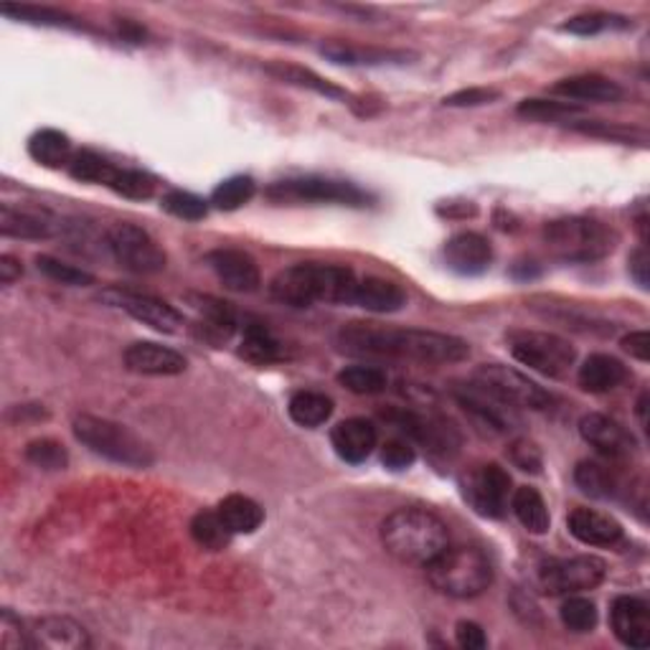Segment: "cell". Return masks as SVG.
<instances>
[{
	"label": "cell",
	"mask_w": 650,
	"mask_h": 650,
	"mask_svg": "<svg viewBox=\"0 0 650 650\" xmlns=\"http://www.w3.org/2000/svg\"><path fill=\"white\" fill-rule=\"evenodd\" d=\"M336 346L351 356L402 358L416 364H461L470 356L468 340L422 328H389L379 323H348L336 333Z\"/></svg>",
	"instance_id": "cell-1"
},
{
	"label": "cell",
	"mask_w": 650,
	"mask_h": 650,
	"mask_svg": "<svg viewBox=\"0 0 650 650\" xmlns=\"http://www.w3.org/2000/svg\"><path fill=\"white\" fill-rule=\"evenodd\" d=\"M358 274L351 267L300 262L285 267L270 282V295L290 307L351 305Z\"/></svg>",
	"instance_id": "cell-2"
},
{
	"label": "cell",
	"mask_w": 650,
	"mask_h": 650,
	"mask_svg": "<svg viewBox=\"0 0 650 650\" xmlns=\"http://www.w3.org/2000/svg\"><path fill=\"white\" fill-rule=\"evenodd\" d=\"M381 544L397 562L427 566L449 546V531L427 508H397L381 523Z\"/></svg>",
	"instance_id": "cell-3"
},
{
	"label": "cell",
	"mask_w": 650,
	"mask_h": 650,
	"mask_svg": "<svg viewBox=\"0 0 650 650\" xmlns=\"http://www.w3.org/2000/svg\"><path fill=\"white\" fill-rule=\"evenodd\" d=\"M72 432L91 453L110 463L124 465V468L143 470L155 463L153 447L143 437L120 422L107 420V416L77 414L72 420Z\"/></svg>",
	"instance_id": "cell-4"
},
{
	"label": "cell",
	"mask_w": 650,
	"mask_h": 650,
	"mask_svg": "<svg viewBox=\"0 0 650 650\" xmlns=\"http://www.w3.org/2000/svg\"><path fill=\"white\" fill-rule=\"evenodd\" d=\"M424 572L440 595L455 599H473L494 585V564L478 546H447Z\"/></svg>",
	"instance_id": "cell-5"
},
{
	"label": "cell",
	"mask_w": 650,
	"mask_h": 650,
	"mask_svg": "<svg viewBox=\"0 0 650 650\" xmlns=\"http://www.w3.org/2000/svg\"><path fill=\"white\" fill-rule=\"evenodd\" d=\"M544 245L564 262H597L618 245V235L597 219L587 216H566L549 221L544 227Z\"/></svg>",
	"instance_id": "cell-6"
},
{
	"label": "cell",
	"mask_w": 650,
	"mask_h": 650,
	"mask_svg": "<svg viewBox=\"0 0 650 650\" xmlns=\"http://www.w3.org/2000/svg\"><path fill=\"white\" fill-rule=\"evenodd\" d=\"M508 348L516 361L549 379H566L577 364V348L556 333L513 331Z\"/></svg>",
	"instance_id": "cell-7"
},
{
	"label": "cell",
	"mask_w": 650,
	"mask_h": 650,
	"mask_svg": "<svg viewBox=\"0 0 650 650\" xmlns=\"http://www.w3.org/2000/svg\"><path fill=\"white\" fill-rule=\"evenodd\" d=\"M267 198L274 204H338L354 208L371 204V196L364 188H358L356 183L323 176L278 181L267 188Z\"/></svg>",
	"instance_id": "cell-8"
},
{
	"label": "cell",
	"mask_w": 650,
	"mask_h": 650,
	"mask_svg": "<svg viewBox=\"0 0 650 650\" xmlns=\"http://www.w3.org/2000/svg\"><path fill=\"white\" fill-rule=\"evenodd\" d=\"M473 381L486 391H490L503 404L513 410H546L552 407L554 397L546 389H541L537 381L527 373L511 369L503 364H483L475 369Z\"/></svg>",
	"instance_id": "cell-9"
},
{
	"label": "cell",
	"mask_w": 650,
	"mask_h": 650,
	"mask_svg": "<svg viewBox=\"0 0 650 650\" xmlns=\"http://www.w3.org/2000/svg\"><path fill=\"white\" fill-rule=\"evenodd\" d=\"M107 247L115 262L136 274H158L165 270L169 257L163 247L143 227L130 221H118L107 229Z\"/></svg>",
	"instance_id": "cell-10"
},
{
	"label": "cell",
	"mask_w": 650,
	"mask_h": 650,
	"mask_svg": "<svg viewBox=\"0 0 650 650\" xmlns=\"http://www.w3.org/2000/svg\"><path fill=\"white\" fill-rule=\"evenodd\" d=\"M461 490L465 503L483 519H503L511 506L513 483L508 470H503L498 463L478 465L470 473L463 475Z\"/></svg>",
	"instance_id": "cell-11"
},
{
	"label": "cell",
	"mask_w": 650,
	"mask_h": 650,
	"mask_svg": "<svg viewBox=\"0 0 650 650\" xmlns=\"http://www.w3.org/2000/svg\"><path fill=\"white\" fill-rule=\"evenodd\" d=\"M381 416H384L389 424H394L407 440L422 445L435 457H453L457 453V447H461V435H457V430L447 420H443V416L404 410V407H399V410H387Z\"/></svg>",
	"instance_id": "cell-12"
},
{
	"label": "cell",
	"mask_w": 650,
	"mask_h": 650,
	"mask_svg": "<svg viewBox=\"0 0 650 650\" xmlns=\"http://www.w3.org/2000/svg\"><path fill=\"white\" fill-rule=\"evenodd\" d=\"M607 577V564L599 556L582 554L570 560H549L541 566L539 582L546 595H579V592L595 589Z\"/></svg>",
	"instance_id": "cell-13"
},
{
	"label": "cell",
	"mask_w": 650,
	"mask_h": 650,
	"mask_svg": "<svg viewBox=\"0 0 650 650\" xmlns=\"http://www.w3.org/2000/svg\"><path fill=\"white\" fill-rule=\"evenodd\" d=\"M99 300H105V303L112 307H120V311L128 313L130 318L140 321L158 333H178L183 331V325H186V321H183V315L176 311V307L165 303V300L161 297L110 288L99 295Z\"/></svg>",
	"instance_id": "cell-14"
},
{
	"label": "cell",
	"mask_w": 650,
	"mask_h": 650,
	"mask_svg": "<svg viewBox=\"0 0 650 650\" xmlns=\"http://www.w3.org/2000/svg\"><path fill=\"white\" fill-rule=\"evenodd\" d=\"M579 435L589 447H595L607 461H628L636 455L638 443L628 427L613 416L589 412L579 420Z\"/></svg>",
	"instance_id": "cell-15"
},
{
	"label": "cell",
	"mask_w": 650,
	"mask_h": 650,
	"mask_svg": "<svg viewBox=\"0 0 650 650\" xmlns=\"http://www.w3.org/2000/svg\"><path fill=\"white\" fill-rule=\"evenodd\" d=\"M206 264L216 274V280L231 293L249 295L257 293L262 285L260 264L254 262L252 254L241 252V249H212L206 254Z\"/></svg>",
	"instance_id": "cell-16"
},
{
	"label": "cell",
	"mask_w": 650,
	"mask_h": 650,
	"mask_svg": "<svg viewBox=\"0 0 650 650\" xmlns=\"http://www.w3.org/2000/svg\"><path fill=\"white\" fill-rule=\"evenodd\" d=\"M455 399L473 416V422L480 430L490 432V435H506L508 430H513V424H519L513 407L503 404L501 399H496L490 391L475 384V381L470 387L455 389Z\"/></svg>",
	"instance_id": "cell-17"
},
{
	"label": "cell",
	"mask_w": 650,
	"mask_h": 650,
	"mask_svg": "<svg viewBox=\"0 0 650 650\" xmlns=\"http://www.w3.org/2000/svg\"><path fill=\"white\" fill-rule=\"evenodd\" d=\"M122 361L132 373H140V377H178V373L188 369L186 356L163 344H153V340L130 344L124 348Z\"/></svg>",
	"instance_id": "cell-18"
},
{
	"label": "cell",
	"mask_w": 650,
	"mask_h": 650,
	"mask_svg": "<svg viewBox=\"0 0 650 650\" xmlns=\"http://www.w3.org/2000/svg\"><path fill=\"white\" fill-rule=\"evenodd\" d=\"M610 625L615 638L625 648L646 650L650 646V607L640 597H615L610 607Z\"/></svg>",
	"instance_id": "cell-19"
},
{
	"label": "cell",
	"mask_w": 650,
	"mask_h": 650,
	"mask_svg": "<svg viewBox=\"0 0 650 650\" xmlns=\"http://www.w3.org/2000/svg\"><path fill=\"white\" fill-rule=\"evenodd\" d=\"M443 254L449 270L463 274V278L483 274L494 262V247L478 231H461V235L449 237L445 241Z\"/></svg>",
	"instance_id": "cell-20"
},
{
	"label": "cell",
	"mask_w": 650,
	"mask_h": 650,
	"mask_svg": "<svg viewBox=\"0 0 650 650\" xmlns=\"http://www.w3.org/2000/svg\"><path fill=\"white\" fill-rule=\"evenodd\" d=\"M377 443L379 432L373 427V422L364 420V416H351V420L338 422L331 432V445L336 449V455L351 465L369 461L373 449H377Z\"/></svg>",
	"instance_id": "cell-21"
},
{
	"label": "cell",
	"mask_w": 650,
	"mask_h": 650,
	"mask_svg": "<svg viewBox=\"0 0 650 650\" xmlns=\"http://www.w3.org/2000/svg\"><path fill=\"white\" fill-rule=\"evenodd\" d=\"M321 54L333 64L344 66H402L410 64L416 54L402 48H379V46H356L344 41H328L321 46Z\"/></svg>",
	"instance_id": "cell-22"
},
{
	"label": "cell",
	"mask_w": 650,
	"mask_h": 650,
	"mask_svg": "<svg viewBox=\"0 0 650 650\" xmlns=\"http://www.w3.org/2000/svg\"><path fill=\"white\" fill-rule=\"evenodd\" d=\"M31 643L33 648L48 650H85L91 646V640L77 620L64 618V615H48V618L31 625Z\"/></svg>",
	"instance_id": "cell-23"
},
{
	"label": "cell",
	"mask_w": 650,
	"mask_h": 650,
	"mask_svg": "<svg viewBox=\"0 0 650 650\" xmlns=\"http://www.w3.org/2000/svg\"><path fill=\"white\" fill-rule=\"evenodd\" d=\"M0 235L8 239H29L41 241L56 235L54 216L44 208H21L3 204L0 206Z\"/></svg>",
	"instance_id": "cell-24"
},
{
	"label": "cell",
	"mask_w": 650,
	"mask_h": 650,
	"mask_svg": "<svg viewBox=\"0 0 650 650\" xmlns=\"http://www.w3.org/2000/svg\"><path fill=\"white\" fill-rule=\"evenodd\" d=\"M570 533L587 546H615L622 539L620 521L595 508H574L566 519Z\"/></svg>",
	"instance_id": "cell-25"
},
{
	"label": "cell",
	"mask_w": 650,
	"mask_h": 650,
	"mask_svg": "<svg viewBox=\"0 0 650 650\" xmlns=\"http://www.w3.org/2000/svg\"><path fill=\"white\" fill-rule=\"evenodd\" d=\"M552 95L564 99H577V102L615 105L622 99V87L618 82L603 77V74H577V77H566L556 82L552 87Z\"/></svg>",
	"instance_id": "cell-26"
},
{
	"label": "cell",
	"mask_w": 650,
	"mask_h": 650,
	"mask_svg": "<svg viewBox=\"0 0 650 650\" xmlns=\"http://www.w3.org/2000/svg\"><path fill=\"white\" fill-rule=\"evenodd\" d=\"M354 307H364L369 313H399L407 305V293L397 282L373 278V274H366V278H358L356 293L351 300Z\"/></svg>",
	"instance_id": "cell-27"
},
{
	"label": "cell",
	"mask_w": 650,
	"mask_h": 650,
	"mask_svg": "<svg viewBox=\"0 0 650 650\" xmlns=\"http://www.w3.org/2000/svg\"><path fill=\"white\" fill-rule=\"evenodd\" d=\"M628 366L607 354H592L589 358H585V364H582L577 371L579 387L589 391V394H607V391H615L628 381Z\"/></svg>",
	"instance_id": "cell-28"
},
{
	"label": "cell",
	"mask_w": 650,
	"mask_h": 650,
	"mask_svg": "<svg viewBox=\"0 0 650 650\" xmlns=\"http://www.w3.org/2000/svg\"><path fill=\"white\" fill-rule=\"evenodd\" d=\"M188 305L202 315V328L206 338L227 340L239 328V315L229 303L212 295H186Z\"/></svg>",
	"instance_id": "cell-29"
},
{
	"label": "cell",
	"mask_w": 650,
	"mask_h": 650,
	"mask_svg": "<svg viewBox=\"0 0 650 650\" xmlns=\"http://www.w3.org/2000/svg\"><path fill=\"white\" fill-rule=\"evenodd\" d=\"M29 155L44 169L59 171V169H69L74 150H72V140L69 136H64L62 130L54 128H44L39 132H33L29 140Z\"/></svg>",
	"instance_id": "cell-30"
},
{
	"label": "cell",
	"mask_w": 650,
	"mask_h": 650,
	"mask_svg": "<svg viewBox=\"0 0 650 650\" xmlns=\"http://www.w3.org/2000/svg\"><path fill=\"white\" fill-rule=\"evenodd\" d=\"M264 72L274 79L285 82V85L311 89V91H315V95H321L325 99H348L346 89H340L338 85H333V82L323 79L321 74H315L313 69H305V66L288 64V62H270V64H264Z\"/></svg>",
	"instance_id": "cell-31"
},
{
	"label": "cell",
	"mask_w": 650,
	"mask_h": 650,
	"mask_svg": "<svg viewBox=\"0 0 650 650\" xmlns=\"http://www.w3.org/2000/svg\"><path fill=\"white\" fill-rule=\"evenodd\" d=\"M239 356L254 366H270L285 358V348L262 323L241 325Z\"/></svg>",
	"instance_id": "cell-32"
},
{
	"label": "cell",
	"mask_w": 650,
	"mask_h": 650,
	"mask_svg": "<svg viewBox=\"0 0 650 650\" xmlns=\"http://www.w3.org/2000/svg\"><path fill=\"white\" fill-rule=\"evenodd\" d=\"M333 410H336V407H333V399L325 397L323 391H313V389L295 391L288 402L290 420H293L297 427H305V430L323 427V424L333 416Z\"/></svg>",
	"instance_id": "cell-33"
},
{
	"label": "cell",
	"mask_w": 650,
	"mask_h": 650,
	"mask_svg": "<svg viewBox=\"0 0 650 650\" xmlns=\"http://www.w3.org/2000/svg\"><path fill=\"white\" fill-rule=\"evenodd\" d=\"M216 511H219L221 521L227 523V529L235 533V537L237 533H254L264 523V508L257 503L254 498L241 494L221 498Z\"/></svg>",
	"instance_id": "cell-34"
},
{
	"label": "cell",
	"mask_w": 650,
	"mask_h": 650,
	"mask_svg": "<svg viewBox=\"0 0 650 650\" xmlns=\"http://www.w3.org/2000/svg\"><path fill=\"white\" fill-rule=\"evenodd\" d=\"M511 511L523 529L529 533H537V537H544L552 527V516H549L546 501L541 498L537 488L521 486L513 490L511 496Z\"/></svg>",
	"instance_id": "cell-35"
},
{
	"label": "cell",
	"mask_w": 650,
	"mask_h": 650,
	"mask_svg": "<svg viewBox=\"0 0 650 650\" xmlns=\"http://www.w3.org/2000/svg\"><path fill=\"white\" fill-rule=\"evenodd\" d=\"M0 13L8 15V19L33 23V26H54V29H74V31H89L85 23H82L77 15L59 11V8L48 6H26V3H3L0 6Z\"/></svg>",
	"instance_id": "cell-36"
},
{
	"label": "cell",
	"mask_w": 650,
	"mask_h": 650,
	"mask_svg": "<svg viewBox=\"0 0 650 650\" xmlns=\"http://www.w3.org/2000/svg\"><path fill=\"white\" fill-rule=\"evenodd\" d=\"M574 483H577L582 494L599 498V501H607V498L618 494V475H615L610 465L597 461H582L574 468Z\"/></svg>",
	"instance_id": "cell-37"
},
{
	"label": "cell",
	"mask_w": 650,
	"mask_h": 650,
	"mask_svg": "<svg viewBox=\"0 0 650 650\" xmlns=\"http://www.w3.org/2000/svg\"><path fill=\"white\" fill-rule=\"evenodd\" d=\"M191 537L206 552H224L231 544V533L227 523L221 521L219 511H198L194 519H191Z\"/></svg>",
	"instance_id": "cell-38"
},
{
	"label": "cell",
	"mask_w": 650,
	"mask_h": 650,
	"mask_svg": "<svg viewBox=\"0 0 650 650\" xmlns=\"http://www.w3.org/2000/svg\"><path fill=\"white\" fill-rule=\"evenodd\" d=\"M257 194V183L252 176H231L221 181L219 186L212 191V198L208 204L219 212H237L245 204H249Z\"/></svg>",
	"instance_id": "cell-39"
},
{
	"label": "cell",
	"mask_w": 650,
	"mask_h": 650,
	"mask_svg": "<svg viewBox=\"0 0 650 650\" xmlns=\"http://www.w3.org/2000/svg\"><path fill=\"white\" fill-rule=\"evenodd\" d=\"M336 381L340 387H346L348 391L361 397H373L387 391L389 379L387 373L377 369V366H346L344 371H338Z\"/></svg>",
	"instance_id": "cell-40"
},
{
	"label": "cell",
	"mask_w": 650,
	"mask_h": 650,
	"mask_svg": "<svg viewBox=\"0 0 650 650\" xmlns=\"http://www.w3.org/2000/svg\"><path fill=\"white\" fill-rule=\"evenodd\" d=\"M66 171H69V176L74 181L99 183V186H110V181L115 176V165L107 161V158L97 155L95 150H79V153H74Z\"/></svg>",
	"instance_id": "cell-41"
},
{
	"label": "cell",
	"mask_w": 650,
	"mask_h": 650,
	"mask_svg": "<svg viewBox=\"0 0 650 650\" xmlns=\"http://www.w3.org/2000/svg\"><path fill=\"white\" fill-rule=\"evenodd\" d=\"M516 115L531 122H564L579 115V105L556 102V99H523Z\"/></svg>",
	"instance_id": "cell-42"
},
{
	"label": "cell",
	"mask_w": 650,
	"mask_h": 650,
	"mask_svg": "<svg viewBox=\"0 0 650 650\" xmlns=\"http://www.w3.org/2000/svg\"><path fill=\"white\" fill-rule=\"evenodd\" d=\"M36 270L48 278L52 282H59L66 288H87L95 285V274L82 270V267H74L69 262L56 260L52 254H39L36 257Z\"/></svg>",
	"instance_id": "cell-43"
},
{
	"label": "cell",
	"mask_w": 650,
	"mask_h": 650,
	"mask_svg": "<svg viewBox=\"0 0 650 650\" xmlns=\"http://www.w3.org/2000/svg\"><path fill=\"white\" fill-rule=\"evenodd\" d=\"M560 618L566 630L572 632H592L597 628V605L589 597L582 595H566L564 605L560 607Z\"/></svg>",
	"instance_id": "cell-44"
},
{
	"label": "cell",
	"mask_w": 650,
	"mask_h": 650,
	"mask_svg": "<svg viewBox=\"0 0 650 650\" xmlns=\"http://www.w3.org/2000/svg\"><path fill=\"white\" fill-rule=\"evenodd\" d=\"M107 188H112L122 198H130V202H148L155 194V178L136 169H115Z\"/></svg>",
	"instance_id": "cell-45"
},
{
	"label": "cell",
	"mask_w": 650,
	"mask_h": 650,
	"mask_svg": "<svg viewBox=\"0 0 650 650\" xmlns=\"http://www.w3.org/2000/svg\"><path fill=\"white\" fill-rule=\"evenodd\" d=\"M23 455H26V461L31 465H36V468L48 470V473L66 470V465H69V453H66V447L52 437L33 440V443L26 445V453Z\"/></svg>",
	"instance_id": "cell-46"
},
{
	"label": "cell",
	"mask_w": 650,
	"mask_h": 650,
	"mask_svg": "<svg viewBox=\"0 0 650 650\" xmlns=\"http://www.w3.org/2000/svg\"><path fill=\"white\" fill-rule=\"evenodd\" d=\"M630 26L632 23L628 19H622V15H615V13H582L562 23V31L574 33V36H597V33H603L607 29H630Z\"/></svg>",
	"instance_id": "cell-47"
},
{
	"label": "cell",
	"mask_w": 650,
	"mask_h": 650,
	"mask_svg": "<svg viewBox=\"0 0 650 650\" xmlns=\"http://www.w3.org/2000/svg\"><path fill=\"white\" fill-rule=\"evenodd\" d=\"M161 208L181 221H202L208 214V202L191 191H169L161 198Z\"/></svg>",
	"instance_id": "cell-48"
},
{
	"label": "cell",
	"mask_w": 650,
	"mask_h": 650,
	"mask_svg": "<svg viewBox=\"0 0 650 650\" xmlns=\"http://www.w3.org/2000/svg\"><path fill=\"white\" fill-rule=\"evenodd\" d=\"M33 648L31 643V630H26V625L15 615L11 607H6L0 613V650H29Z\"/></svg>",
	"instance_id": "cell-49"
},
{
	"label": "cell",
	"mask_w": 650,
	"mask_h": 650,
	"mask_svg": "<svg viewBox=\"0 0 650 650\" xmlns=\"http://www.w3.org/2000/svg\"><path fill=\"white\" fill-rule=\"evenodd\" d=\"M416 461V453L410 440H389V443L381 447V463L387 465L389 470L394 473H402V470H410Z\"/></svg>",
	"instance_id": "cell-50"
},
{
	"label": "cell",
	"mask_w": 650,
	"mask_h": 650,
	"mask_svg": "<svg viewBox=\"0 0 650 650\" xmlns=\"http://www.w3.org/2000/svg\"><path fill=\"white\" fill-rule=\"evenodd\" d=\"M508 455H511V463L523 473L539 475L544 468V457H541V449L531 443V440H516V443L508 447Z\"/></svg>",
	"instance_id": "cell-51"
},
{
	"label": "cell",
	"mask_w": 650,
	"mask_h": 650,
	"mask_svg": "<svg viewBox=\"0 0 650 650\" xmlns=\"http://www.w3.org/2000/svg\"><path fill=\"white\" fill-rule=\"evenodd\" d=\"M501 99V91L494 87H470V89H461L455 95H449L443 99L445 107H483Z\"/></svg>",
	"instance_id": "cell-52"
},
{
	"label": "cell",
	"mask_w": 650,
	"mask_h": 650,
	"mask_svg": "<svg viewBox=\"0 0 650 650\" xmlns=\"http://www.w3.org/2000/svg\"><path fill=\"white\" fill-rule=\"evenodd\" d=\"M577 132H585V136H595V138H610V140H628L636 136V132L628 128H620V124H610V122H597V120H585V122H574L572 124Z\"/></svg>",
	"instance_id": "cell-53"
},
{
	"label": "cell",
	"mask_w": 650,
	"mask_h": 650,
	"mask_svg": "<svg viewBox=\"0 0 650 650\" xmlns=\"http://www.w3.org/2000/svg\"><path fill=\"white\" fill-rule=\"evenodd\" d=\"M455 640H457V646L465 648V650H483L488 646L486 630H483L480 625L473 622V620H461L455 625Z\"/></svg>",
	"instance_id": "cell-54"
},
{
	"label": "cell",
	"mask_w": 650,
	"mask_h": 650,
	"mask_svg": "<svg viewBox=\"0 0 650 650\" xmlns=\"http://www.w3.org/2000/svg\"><path fill=\"white\" fill-rule=\"evenodd\" d=\"M620 346H622L625 354L638 358V361H643V364L650 361V333L648 331H632L630 336H625L620 340Z\"/></svg>",
	"instance_id": "cell-55"
},
{
	"label": "cell",
	"mask_w": 650,
	"mask_h": 650,
	"mask_svg": "<svg viewBox=\"0 0 650 650\" xmlns=\"http://www.w3.org/2000/svg\"><path fill=\"white\" fill-rule=\"evenodd\" d=\"M648 270H650L648 252H646V247H640V249H636V252L630 254V274H632V280H636L638 285L643 288V290L650 288V285H648V282H650Z\"/></svg>",
	"instance_id": "cell-56"
},
{
	"label": "cell",
	"mask_w": 650,
	"mask_h": 650,
	"mask_svg": "<svg viewBox=\"0 0 650 650\" xmlns=\"http://www.w3.org/2000/svg\"><path fill=\"white\" fill-rule=\"evenodd\" d=\"M21 274H23V264H21L19 257H13V254L0 257V282H3V285H13Z\"/></svg>",
	"instance_id": "cell-57"
},
{
	"label": "cell",
	"mask_w": 650,
	"mask_h": 650,
	"mask_svg": "<svg viewBox=\"0 0 650 650\" xmlns=\"http://www.w3.org/2000/svg\"><path fill=\"white\" fill-rule=\"evenodd\" d=\"M120 33H122V39L132 41V44H143V39H145V31L140 26H136V23H130V21L120 23Z\"/></svg>",
	"instance_id": "cell-58"
}]
</instances>
